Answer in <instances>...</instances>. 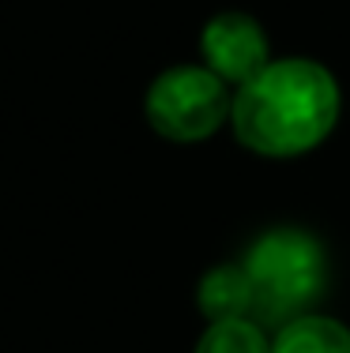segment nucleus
Segmentation results:
<instances>
[{
	"label": "nucleus",
	"instance_id": "4",
	"mask_svg": "<svg viewBox=\"0 0 350 353\" xmlns=\"http://www.w3.org/2000/svg\"><path fill=\"white\" fill-rule=\"evenodd\" d=\"M200 57H204V68H211L222 83H237V87L271 64L268 34L245 12H222L207 19V27L200 30Z\"/></svg>",
	"mask_w": 350,
	"mask_h": 353
},
{
	"label": "nucleus",
	"instance_id": "1",
	"mask_svg": "<svg viewBox=\"0 0 350 353\" xmlns=\"http://www.w3.org/2000/svg\"><path fill=\"white\" fill-rule=\"evenodd\" d=\"M339 121V87L324 64L305 57L271 61L241 83L230 102V124L241 147L264 158H294L320 147Z\"/></svg>",
	"mask_w": 350,
	"mask_h": 353
},
{
	"label": "nucleus",
	"instance_id": "3",
	"mask_svg": "<svg viewBox=\"0 0 350 353\" xmlns=\"http://www.w3.org/2000/svg\"><path fill=\"white\" fill-rule=\"evenodd\" d=\"M230 90L211 68L200 64H177L162 72L147 90V121L158 136L173 143H200L226 124Z\"/></svg>",
	"mask_w": 350,
	"mask_h": 353
},
{
	"label": "nucleus",
	"instance_id": "7",
	"mask_svg": "<svg viewBox=\"0 0 350 353\" xmlns=\"http://www.w3.org/2000/svg\"><path fill=\"white\" fill-rule=\"evenodd\" d=\"M196 353H271V342L253 319H219L200 334Z\"/></svg>",
	"mask_w": 350,
	"mask_h": 353
},
{
	"label": "nucleus",
	"instance_id": "5",
	"mask_svg": "<svg viewBox=\"0 0 350 353\" xmlns=\"http://www.w3.org/2000/svg\"><path fill=\"white\" fill-rule=\"evenodd\" d=\"M196 305L211 323H219V319H249V312H253V282H249L245 267H230V263L211 267L200 279Z\"/></svg>",
	"mask_w": 350,
	"mask_h": 353
},
{
	"label": "nucleus",
	"instance_id": "2",
	"mask_svg": "<svg viewBox=\"0 0 350 353\" xmlns=\"http://www.w3.org/2000/svg\"><path fill=\"white\" fill-rule=\"evenodd\" d=\"M241 267L253 282V312L279 327L309 312L328 285L324 245L305 230H271L256 237Z\"/></svg>",
	"mask_w": 350,
	"mask_h": 353
},
{
	"label": "nucleus",
	"instance_id": "6",
	"mask_svg": "<svg viewBox=\"0 0 350 353\" xmlns=\"http://www.w3.org/2000/svg\"><path fill=\"white\" fill-rule=\"evenodd\" d=\"M271 353H350V327L331 316H298L271 339Z\"/></svg>",
	"mask_w": 350,
	"mask_h": 353
}]
</instances>
